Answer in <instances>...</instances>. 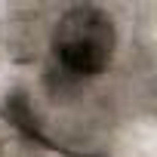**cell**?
<instances>
[{"instance_id": "obj_1", "label": "cell", "mask_w": 157, "mask_h": 157, "mask_svg": "<svg viewBox=\"0 0 157 157\" xmlns=\"http://www.w3.org/2000/svg\"><path fill=\"white\" fill-rule=\"evenodd\" d=\"M114 52V22L96 6H77L59 19L52 34V56L62 77L83 80L111 62Z\"/></svg>"}]
</instances>
